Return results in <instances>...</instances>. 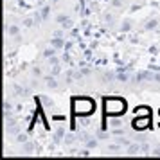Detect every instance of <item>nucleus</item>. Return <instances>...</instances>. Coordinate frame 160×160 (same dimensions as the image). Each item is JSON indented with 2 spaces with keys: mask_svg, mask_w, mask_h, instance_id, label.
I'll return each instance as SVG.
<instances>
[{
  "mask_svg": "<svg viewBox=\"0 0 160 160\" xmlns=\"http://www.w3.org/2000/svg\"><path fill=\"white\" fill-rule=\"evenodd\" d=\"M128 110V104L124 99L121 97H110V99H104V113L108 117H119L124 115Z\"/></svg>",
  "mask_w": 160,
  "mask_h": 160,
  "instance_id": "f257e3e1",
  "label": "nucleus"
},
{
  "mask_svg": "<svg viewBox=\"0 0 160 160\" xmlns=\"http://www.w3.org/2000/svg\"><path fill=\"white\" fill-rule=\"evenodd\" d=\"M72 110L76 115L88 117L95 112V102L90 97H79V99H74L72 101Z\"/></svg>",
  "mask_w": 160,
  "mask_h": 160,
  "instance_id": "f03ea898",
  "label": "nucleus"
},
{
  "mask_svg": "<svg viewBox=\"0 0 160 160\" xmlns=\"http://www.w3.org/2000/svg\"><path fill=\"white\" fill-rule=\"evenodd\" d=\"M149 124H151V115H142V117H137L131 121V128L137 131H144L149 128Z\"/></svg>",
  "mask_w": 160,
  "mask_h": 160,
  "instance_id": "7ed1b4c3",
  "label": "nucleus"
},
{
  "mask_svg": "<svg viewBox=\"0 0 160 160\" xmlns=\"http://www.w3.org/2000/svg\"><path fill=\"white\" fill-rule=\"evenodd\" d=\"M151 79H153L151 72H138L131 78V83H133V85H140L142 81H151Z\"/></svg>",
  "mask_w": 160,
  "mask_h": 160,
  "instance_id": "20e7f679",
  "label": "nucleus"
},
{
  "mask_svg": "<svg viewBox=\"0 0 160 160\" xmlns=\"http://www.w3.org/2000/svg\"><path fill=\"white\" fill-rule=\"evenodd\" d=\"M34 151H38V146L34 144V142H23L22 144V153H25V155H32Z\"/></svg>",
  "mask_w": 160,
  "mask_h": 160,
  "instance_id": "39448f33",
  "label": "nucleus"
},
{
  "mask_svg": "<svg viewBox=\"0 0 160 160\" xmlns=\"http://www.w3.org/2000/svg\"><path fill=\"white\" fill-rule=\"evenodd\" d=\"M58 79H56V76H47V78H45V87L47 88H51V90H56V88H58Z\"/></svg>",
  "mask_w": 160,
  "mask_h": 160,
  "instance_id": "423d86ee",
  "label": "nucleus"
},
{
  "mask_svg": "<svg viewBox=\"0 0 160 160\" xmlns=\"http://www.w3.org/2000/svg\"><path fill=\"white\" fill-rule=\"evenodd\" d=\"M102 83H113L117 79V72H112V70H106V72H102L101 76Z\"/></svg>",
  "mask_w": 160,
  "mask_h": 160,
  "instance_id": "0eeeda50",
  "label": "nucleus"
},
{
  "mask_svg": "<svg viewBox=\"0 0 160 160\" xmlns=\"http://www.w3.org/2000/svg\"><path fill=\"white\" fill-rule=\"evenodd\" d=\"M51 45L52 47H54V49H63V47H65V40H63V38L61 36H54V38H51Z\"/></svg>",
  "mask_w": 160,
  "mask_h": 160,
  "instance_id": "6e6552de",
  "label": "nucleus"
},
{
  "mask_svg": "<svg viewBox=\"0 0 160 160\" xmlns=\"http://www.w3.org/2000/svg\"><path fill=\"white\" fill-rule=\"evenodd\" d=\"M13 90H15V94H16V95H20V97H25V95H29V94H31L29 88L22 87V85H15V87H13Z\"/></svg>",
  "mask_w": 160,
  "mask_h": 160,
  "instance_id": "1a4fd4ad",
  "label": "nucleus"
},
{
  "mask_svg": "<svg viewBox=\"0 0 160 160\" xmlns=\"http://www.w3.org/2000/svg\"><path fill=\"white\" fill-rule=\"evenodd\" d=\"M135 115L137 117L151 115V108H149V106H137V108H135Z\"/></svg>",
  "mask_w": 160,
  "mask_h": 160,
  "instance_id": "9d476101",
  "label": "nucleus"
},
{
  "mask_svg": "<svg viewBox=\"0 0 160 160\" xmlns=\"http://www.w3.org/2000/svg\"><path fill=\"white\" fill-rule=\"evenodd\" d=\"M140 151H142V149H140V144H137V142H135V144H130L126 148V155H131V157L137 155V153H140Z\"/></svg>",
  "mask_w": 160,
  "mask_h": 160,
  "instance_id": "9b49d317",
  "label": "nucleus"
},
{
  "mask_svg": "<svg viewBox=\"0 0 160 160\" xmlns=\"http://www.w3.org/2000/svg\"><path fill=\"white\" fill-rule=\"evenodd\" d=\"M61 140H65V128H58L56 135H54V142H56V144L61 142Z\"/></svg>",
  "mask_w": 160,
  "mask_h": 160,
  "instance_id": "f8f14e48",
  "label": "nucleus"
},
{
  "mask_svg": "<svg viewBox=\"0 0 160 160\" xmlns=\"http://www.w3.org/2000/svg\"><path fill=\"white\" fill-rule=\"evenodd\" d=\"M56 51H58V49H54L52 45H51V47H47V49L43 51V58L49 59V58H52V56H56Z\"/></svg>",
  "mask_w": 160,
  "mask_h": 160,
  "instance_id": "ddd939ff",
  "label": "nucleus"
},
{
  "mask_svg": "<svg viewBox=\"0 0 160 160\" xmlns=\"http://www.w3.org/2000/svg\"><path fill=\"white\" fill-rule=\"evenodd\" d=\"M117 81H121V83H128V81H130V76H128V72L119 70V72H117Z\"/></svg>",
  "mask_w": 160,
  "mask_h": 160,
  "instance_id": "4468645a",
  "label": "nucleus"
},
{
  "mask_svg": "<svg viewBox=\"0 0 160 160\" xmlns=\"http://www.w3.org/2000/svg\"><path fill=\"white\" fill-rule=\"evenodd\" d=\"M38 101H40V102H43V104L47 106V108H52V106H54V102H52V99H49V97H45V95H40V97H38Z\"/></svg>",
  "mask_w": 160,
  "mask_h": 160,
  "instance_id": "2eb2a0df",
  "label": "nucleus"
},
{
  "mask_svg": "<svg viewBox=\"0 0 160 160\" xmlns=\"http://www.w3.org/2000/svg\"><path fill=\"white\" fill-rule=\"evenodd\" d=\"M157 25H158V20H155V18H151V20H148V23L144 25V29H146V31L157 29Z\"/></svg>",
  "mask_w": 160,
  "mask_h": 160,
  "instance_id": "dca6fc26",
  "label": "nucleus"
},
{
  "mask_svg": "<svg viewBox=\"0 0 160 160\" xmlns=\"http://www.w3.org/2000/svg\"><path fill=\"white\" fill-rule=\"evenodd\" d=\"M131 29H133V22H131V20H124L122 25H121V31H122V32H128V31H131Z\"/></svg>",
  "mask_w": 160,
  "mask_h": 160,
  "instance_id": "f3484780",
  "label": "nucleus"
},
{
  "mask_svg": "<svg viewBox=\"0 0 160 160\" xmlns=\"http://www.w3.org/2000/svg\"><path fill=\"white\" fill-rule=\"evenodd\" d=\"M18 32H20V27L18 25H9V29H8V34L9 36H18Z\"/></svg>",
  "mask_w": 160,
  "mask_h": 160,
  "instance_id": "a211bd4d",
  "label": "nucleus"
},
{
  "mask_svg": "<svg viewBox=\"0 0 160 160\" xmlns=\"http://www.w3.org/2000/svg\"><path fill=\"white\" fill-rule=\"evenodd\" d=\"M27 140H29L27 133H18V135H16V142H18V144H23V142H27Z\"/></svg>",
  "mask_w": 160,
  "mask_h": 160,
  "instance_id": "6ab92c4d",
  "label": "nucleus"
},
{
  "mask_svg": "<svg viewBox=\"0 0 160 160\" xmlns=\"http://www.w3.org/2000/svg\"><path fill=\"white\" fill-rule=\"evenodd\" d=\"M40 13H42V16H43V20H47V18H49V15H51V6H43Z\"/></svg>",
  "mask_w": 160,
  "mask_h": 160,
  "instance_id": "aec40b11",
  "label": "nucleus"
},
{
  "mask_svg": "<svg viewBox=\"0 0 160 160\" xmlns=\"http://www.w3.org/2000/svg\"><path fill=\"white\" fill-rule=\"evenodd\" d=\"M115 142H117V144H121V146H126V148L130 146V140H128V138H124V135H122V137L119 135V138H117Z\"/></svg>",
  "mask_w": 160,
  "mask_h": 160,
  "instance_id": "412c9836",
  "label": "nucleus"
},
{
  "mask_svg": "<svg viewBox=\"0 0 160 160\" xmlns=\"http://www.w3.org/2000/svg\"><path fill=\"white\" fill-rule=\"evenodd\" d=\"M59 72H61V67H59V63L52 65V68H51V74H52V76H59Z\"/></svg>",
  "mask_w": 160,
  "mask_h": 160,
  "instance_id": "4be33fe9",
  "label": "nucleus"
},
{
  "mask_svg": "<svg viewBox=\"0 0 160 160\" xmlns=\"http://www.w3.org/2000/svg\"><path fill=\"white\" fill-rule=\"evenodd\" d=\"M87 148H88V149L97 148V140H95V138H88V140H87Z\"/></svg>",
  "mask_w": 160,
  "mask_h": 160,
  "instance_id": "5701e85b",
  "label": "nucleus"
},
{
  "mask_svg": "<svg viewBox=\"0 0 160 160\" xmlns=\"http://www.w3.org/2000/svg\"><path fill=\"white\" fill-rule=\"evenodd\" d=\"M23 25H25V27H32V25H36L34 16H32V18H25V20H23Z\"/></svg>",
  "mask_w": 160,
  "mask_h": 160,
  "instance_id": "b1692460",
  "label": "nucleus"
},
{
  "mask_svg": "<svg viewBox=\"0 0 160 160\" xmlns=\"http://www.w3.org/2000/svg\"><path fill=\"white\" fill-rule=\"evenodd\" d=\"M72 20H70V18H68V20H67V22H63L61 23V27H63V29H72Z\"/></svg>",
  "mask_w": 160,
  "mask_h": 160,
  "instance_id": "393cba45",
  "label": "nucleus"
},
{
  "mask_svg": "<svg viewBox=\"0 0 160 160\" xmlns=\"http://www.w3.org/2000/svg\"><path fill=\"white\" fill-rule=\"evenodd\" d=\"M67 20H68V16L67 15H58L56 16V22L58 23H63V22H67Z\"/></svg>",
  "mask_w": 160,
  "mask_h": 160,
  "instance_id": "a878e982",
  "label": "nucleus"
},
{
  "mask_svg": "<svg viewBox=\"0 0 160 160\" xmlns=\"http://www.w3.org/2000/svg\"><path fill=\"white\" fill-rule=\"evenodd\" d=\"M32 76H34V78H40V76H42V68H40V67H34V68H32Z\"/></svg>",
  "mask_w": 160,
  "mask_h": 160,
  "instance_id": "bb28decb",
  "label": "nucleus"
},
{
  "mask_svg": "<svg viewBox=\"0 0 160 160\" xmlns=\"http://www.w3.org/2000/svg\"><path fill=\"white\" fill-rule=\"evenodd\" d=\"M122 2L124 0H112V6L113 8H122Z\"/></svg>",
  "mask_w": 160,
  "mask_h": 160,
  "instance_id": "cd10ccee",
  "label": "nucleus"
},
{
  "mask_svg": "<svg viewBox=\"0 0 160 160\" xmlns=\"http://www.w3.org/2000/svg\"><path fill=\"white\" fill-rule=\"evenodd\" d=\"M140 149H142L144 153H148V155H151V153H149V151H151V148H149L148 144H142V146H140Z\"/></svg>",
  "mask_w": 160,
  "mask_h": 160,
  "instance_id": "c85d7f7f",
  "label": "nucleus"
},
{
  "mask_svg": "<svg viewBox=\"0 0 160 160\" xmlns=\"http://www.w3.org/2000/svg\"><path fill=\"white\" fill-rule=\"evenodd\" d=\"M104 22L108 23V25H112V23H113V16H112V15H106V16H104Z\"/></svg>",
  "mask_w": 160,
  "mask_h": 160,
  "instance_id": "c756f323",
  "label": "nucleus"
},
{
  "mask_svg": "<svg viewBox=\"0 0 160 160\" xmlns=\"http://www.w3.org/2000/svg\"><path fill=\"white\" fill-rule=\"evenodd\" d=\"M56 63H59L56 56H52V58H49V65H56Z\"/></svg>",
  "mask_w": 160,
  "mask_h": 160,
  "instance_id": "7c9ffc66",
  "label": "nucleus"
},
{
  "mask_svg": "<svg viewBox=\"0 0 160 160\" xmlns=\"http://www.w3.org/2000/svg\"><path fill=\"white\" fill-rule=\"evenodd\" d=\"M112 124H113V128H121V121H119V119H113Z\"/></svg>",
  "mask_w": 160,
  "mask_h": 160,
  "instance_id": "2f4dec72",
  "label": "nucleus"
},
{
  "mask_svg": "<svg viewBox=\"0 0 160 160\" xmlns=\"http://www.w3.org/2000/svg\"><path fill=\"white\" fill-rule=\"evenodd\" d=\"M151 155L153 157H160V148H155V149L151 151Z\"/></svg>",
  "mask_w": 160,
  "mask_h": 160,
  "instance_id": "473e14b6",
  "label": "nucleus"
},
{
  "mask_svg": "<svg viewBox=\"0 0 160 160\" xmlns=\"http://www.w3.org/2000/svg\"><path fill=\"white\" fill-rule=\"evenodd\" d=\"M113 133L119 137V135H124V130H121V128H115V131H113Z\"/></svg>",
  "mask_w": 160,
  "mask_h": 160,
  "instance_id": "72a5a7b5",
  "label": "nucleus"
},
{
  "mask_svg": "<svg viewBox=\"0 0 160 160\" xmlns=\"http://www.w3.org/2000/svg\"><path fill=\"white\" fill-rule=\"evenodd\" d=\"M81 72H83V76H90L92 70H90V68H81Z\"/></svg>",
  "mask_w": 160,
  "mask_h": 160,
  "instance_id": "f704fd0d",
  "label": "nucleus"
},
{
  "mask_svg": "<svg viewBox=\"0 0 160 160\" xmlns=\"http://www.w3.org/2000/svg\"><path fill=\"white\" fill-rule=\"evenodd\" d=\"M153 81H157V83H160V72H158V74H153Z\"/></svg>",
  "mask_w": 160,
  "mask_h": 160,
  "instance_id": "c9c22d12",
  "label": "nucleus"
}]
</instances>
